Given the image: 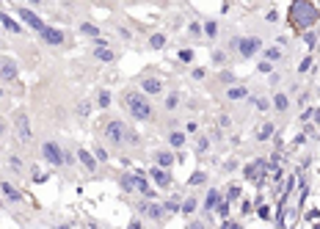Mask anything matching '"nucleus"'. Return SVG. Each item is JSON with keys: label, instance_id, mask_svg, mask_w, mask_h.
I'll return each instance as SVG.
<instances>
[{"label": "nucleus", "instance_id": "obj_1", "mask_svg": "<svg viewBox=\"0 0 320 229\" xmlns=\"http://www.w3.org/2000/svg\"><path fill=\"white\" fill-rule=\"evenodd\" d=\"M122 102H125L127 113H130L132 119H138V122H155V108H152V102H149V97H146L144 91L127 89L125 94H122Z\"/></svg>", "mask_w": 320, "mask_h": 229}, {"label": "nucleus", "instance_id": "obj_2", "mask_svg": "<svg viewBox=\"0 0 320 229\" xmlns=\"http://www.w3.org/2000/svg\"><path fill=\"white\" fill-rule=\"evenodd\" d=\"M287 17H290V25L301 33V31L312 28L315 22L320 20V11L315 8L312 0H292V3H290V11H287Z\"/></svg>", "mask_w": 320, "mask_h": 229}, {"label": "nucleus", "instance_id": "obj_3", "mask_svg": "<svg viewBox=\"0 0 320 229\" xmlns=\"http://www.w3.org/2000/svg\"><path fill=\"white\" fill-rule=\"evenodd\" d=\"M102 138H105V144L122 149V146L127 144V125L122 122V119H111V122L105 125V130H102Z\"/></svg>", "mask_w": 320, "mask_h": 229}, {"label": "nucleus", "instance_id": "obj_4", "mask_svg": "<svg viewBox=\"0 0 320 229\" xmlns=\"http://www.w3.org/2000/svg\"><path fill=\"white\" fill-rule=\"evenodd\" d=\"M232 47L237 50V56L240 58H251V56H257L259 50H262V39H259V36H240V39L232 42Z\"/></svg>", "mask_w": 320, "mask_h": 229}, {"label": "nucleus", "instance_id": "obj_5", "mask_svg": "<svg viewBox=\"0 0 320 229\" xmlns=\"http://www.w3.org/2000/svg\"><path fill=\"white\" fill-rule=\"evenodd\" d=\"M42 158H44V163H50L53 168L64 166V146L58 144V141H44L42 144Z\"/></svg>", "mask_w": 320, "mask_h": 229}, {"label": "nucleus", "instance_id": "obj_6", "mask_svg": "<svg viewBox=\"0 0 320 229\" xmlns=\"http://www.w3.org/2000/svg\"><path fill=\"white\" fill-rule=\"evenodd\" d=\"M138 213L146 215L149 221L160 224V218H166V204H158L155 199H141L138 201Z\"/></svg>", "mask_w": 320, "mask_h": 229}, {"label": "nucleus", "instance_id": "obj_7", "mask_svg": "<svg viewBox=\"0 0 320 229\" xmlns=\"http://www.w3.org/2000/svg\"><path fill=\"white\" fill-rule=\"evenodd\" d=\"M39 39H42L44 44H50V47H64V44H66V33H64L61 28H53V25H44V28L39 31Z\"/></svg>", "mask_w": 320, "mask_h": 229}, {"label": "nucleus", "instance_id": "obj_8", "mask_svg": "<svg viewBox=\"0 0 320 229\" xmlns=\"http://www.w3.org/2000/svg\"><path fill=\"white\" fill-rule=\"evenodd\" d=\"M17 17H20L22 22H25V25H28L31 31H36V33H39V31L44 28V25H47V22L42 20V17L36 14L33 8H28V6H17Z\"/></svg>", "mask_w": 320, "mask_h": 229}, {"label": "nucleus", "instance_id": "obj_9", "mask_svg": "<svg viewBox=\"0 0 320 229\" xmlns=\"http://www.w3.org/2000/svg\"><path fill=\"white\" fill-rule=\"evenodd\" d=\"M149 180H152V185L160 191V188H171L174 177H171V171H168V168H163V166H158V163H155V166L149 168Z\"/></svg>", "mask_w": 320, "mask_h": 229}, {"label": "nucleus", "instance_id": "obj_10", "mask_svg": "<svg viewBox=\"0 0 320 229\" xmlns=\"http://www.w3.org/2000/svg\"><path fill=\"white\" fill-rule=\"evenodd\" d=\"M14 127H17V138H20V144H28L33 132H31V122H28V113L25 111L14 113Z\"/></svg>", "mask_w": 320, "mask_h": 229}, {"label": "nucleus", "instance_id": "obj_11", "mask_svg": "<svg viewBox=\"0 0 320 229\" xmlns=\"http://www.w3.org/2000/svg\"><path fill=\"white\" fill-rule=\"evenodd\" d=\"M138 89L144 91L146 97H160L163 94V80L160 77H152V75H146L138 80Z\"/></svg>", "mask_w": 320, "mask_h": 229}, {"label": "nucleus", "instance_id": "obj_12", "mask_svg": "<svg viewBox=\"0 0 320 229\" xmlns=\"http://www.w3.org/2000/svg\"><path fill=\"white\" fill-rule=\"evenodd\" d=\"M77 163L86 168V171H97L99 168V160H97V155L91 152V149H86V146H77Z\"/></svg>", "mask_w": 320, "mask_h": 229}, {"label": "nucleus", "instance_id": "obj_13", "mask_svg": "<svg viewBox=\"0 0 320 229\" xmlns=\"http://www.w3.org/2000/svg\"><path fill=\"white\" fill-rule=\"evenodd\" d=\"M0 196H3L6 201H11V204H20V201L25 199V196H22V191H17L14 182H8V180L0 182Z\"/></svg>", "mask_w": 320, "mask_h": 229}, {"label": "nucleus", "instance_id": "obj_14", "mask_svg": "<svg viewBox=\"0 0 320 229\" xmlns=\"http://www.w3.org/2000/svg\"><path fill=\"white\" fill-rule=\"evenodd\" d=\"M91 56L97 58V61H102V64H116V58H119V53H113L108 44H94V50H91Z\"/></svg>", "mask_w": 320, "mask_h": 229}, {"label": "nucleus", "instance_id": "obj_15", "mask_svg": "<svg viewBox=\"0 0 320 229\" xmlns=\"http://www.w3.org/2000/svg\"><path fill=\"white\" fill-rule=\"evenodd\" d=\"M17 64L11 58H0V80H6V83H14L17 80Z\"/></svg>", "mask_w": 320, "mask_h": 229}, {"label": "nucleus", "instance_id": "obj_16", "mask_svg": "<svg viewBox=\"0 0 320 229\" xmlns=\"http://www.w3.org/2000/svg\"><path fill=\"white\" fill-rule=\"evenodd\" d=\"M155 163H158V166H163V168H171L177 163V155H174V149H171V146H168V149H155Z\"/></svg>", "mask_w": 320, "mask_h": 229}, {"label": "nucleus", "instance_id": "obj_17", "mask_svg": "<svg viewBox=\"0 0 320 229\" xmlns=\"http://www.w3.org/2000/svg\"><path fill=\"white\" fill-rule=\"evenodd\" d=\"M119 185H122V191L125 194H135L138 191V171H127L119 177Z\"/></svg>", "mask_w": 320, "mask_h": 229}, {"label": "nucleus", "instance_id": "obj_18", "mask_svg": "<svg viewBox=\"0 0 320 229\" xmlns=\"http://www.w3.org/2000/svg\"><path fill=\"white\" fill-rule=\"evenodd\" d=\"M265 168H268V160H265V158H259V160H254V163H249V166L243 168V174L249 177V180H259Z\"/></svg>", "mask_w": 320, "mask_h": 229}, {"label": "nucleus", "instance_id": "obj_19", "mask_svg": "<svg viewBox=\"0 0 320 229\" xmlns=\"http://www.w3.org/2000/svg\"><path fill=\"white\" fill-rule=\"evenodd\" d=\"M166 141L174 152H180V149H185V144H188V135H185V130H171Z\"/></svg>", "mask_w": 320, "mask_h": 229}, {"label": "nucleus", "instance_id": "obj_20", "mask_svg": "<svg viewBox=\"0 0 320 229\" xmlns=\"http://www.w3.org/2000/svg\"><path fill=\"white\" fill-rule=\"evenodd\" d=\"M218 201H221V191H218V188H210L207 196H204V201H202V210L204 213H213Z\"/></svg>", "mask_w": 320, "mask_h": 229}, {"label": "nucleus", "instance_id": "obj_21", "mask_svg": "<svg viewBox=\"0 0 320 229\" xmlns=\"http://www.w3.org/2000/svg\"><path fill=\"white\" fill-rule=\"evenodd\" d=\"M273 135H276V125H273L271 119H265L262 125H259V130H257V141H262V144H265V141H271Z\"/></svg>", "mask_w": 320, "mask_h": 229}, {"label": "nucleus", "instance_id": "obj_22", "mask_svg": "<svg viewBox=\"0 0 320 229\" xmlns=\"http://www.w3.org/2000/svg\"><path fill=\"white\" fill-rule=\"evenodd\" d=\"M246 97H251L246 86H235V83L226 86V99H232V102H240V99H246Z\"/></svg>", "mask_w": 320, "mask_h": 229}, {"label": "nucleus", "instance_id": "obj_23", "mask_svg": "<svg viewBox=\"0 0 320 229\" xmlns=\"http://www.w3.org/2000/svg\"><path fill=\"white\" fill-rule=\"evenodd\" d=\"M273 108H276L279 113L290 111V94H285V91H276V94H273Z\"/></svg>", "mask_w": 320, "mask_h": 229}, {"label": "nucleus", "instance_id": "obj_24", "mask_svg": "<svg viewBox=\"0 0 320 229\" xmlns=\"http://www.w3.org/2000/svg\"><path fill=\"white\" fill-rule=\"evenodd\" d=\"M196 210H199V199H196V196L182 199V204H180V213H182V215H193Z\"/></svg>", "mask_w": 320, "mask_h": 229}, {"label": "nucleus", "instance_id": "obj_25", "mask_svg": "<svg viewBox=\"0 0 320 229\" xmlns=\"http://www.w3.org/2000/svg\"><path fill=\"white\" fill-rule=\"evenodd\" d=\"M180 102H182V94L180 91H171V94H166V99H163V108H166V111H177Z\"/></svg>", "mask_w": 320, "mask_h": 229}, {"label": "nucleus", "instance_id": "obj_26", "mask_svg": "<svg viewBox=\"0 0 320 229\" xmlns=\"http://www.w3.org/2000/svg\"><path fill=\"white\" fill-rule=\"evenodd\" d=\"M259 53H262L265 61H271V64H276L279 58H282V47H276V44H273V47H262Z\"/></svg>", "mask_w": 320, "mask_h": 229}, {"label": "nucleus", "instance_id": "obj_27", "mask_svg": "<svg viewBox=\"0 0 320 229\" xmlns=\"http://www.w3.org/2000/svg\"><path fill=\"white\" fill-rule=\"evenodd\" d=\"M111 102H113V94L108 89H99L97 91V108H102V111H105V108H111Z\"/></svg>", "mask_w": 320, "mask_h": 229}, {"label": "nucleus", "instance_id": "obj_28", "mask_svg": "<svg viewBox=\"0 0 320 229\" xmlns=\"http://www.w3.org/2000/svg\"><path fill=\"white\" fill-rule=\"evenodd\" d=\"M0 22H3V25L8 28V33H22V25H17V22L11 20V17L6 14V11H0Z\"/></svg>", "mask_w": 320, "mask_h": 229}, {"label": "nucleus", "instance_id": "obj_29", "mask_svg": "<svg viewBox=\"0 0 320 229\" xmlns=\"http://www.w3.org/2000/svg\"><path fill=\"white\" fill-rule=\"evenodd\" d=\"M166 42H168L166 33H152V36H149V47H152V50H163V47H166Z\"/></svg>", "mask_w": 320, "mask_h": 229}, {"label": "nucleus", "instance_id": "obj_30", "mask_svg": "<svg viewBox=\"0 0 320 229\" xmlns=\"http://www.w3.org/2000/svg\"><path fill=\"white\" fill-rule=\"evenodd\" d=\"M8 171H14V174H22V171H25L20 155H8Z\"/></svg>", "mask_w": 320, "mask_h": 229}, {"label": "nucleus", "instance_id": "obj_31", "mask_svg": "<svg viewBox=\"0 0 320 229\" xmlns=\"http://www.w3.org/2000/svg\"><path fill=\"white\" fill-rule=\"evenodd\" d=\"M80 33L89 36V39H94V42L99 39V28L97 25H91V22H83V25H80Z\"/></svg>", "mask_w": 320, "mask_h": 229}, {"label": "nucleus", "instance_id": "obj_32", "mask_svg": "<svg viewBox=\"0 0 320 229\" xmlns=\"http://www.w3.org/2000/svg\"><path fill=\"white\" fill-rule=\"evenodd\" d=\"M204 36H207V39H216L218 36V20H204Z\"/></svg>", "mask_w": 320, "mask_h": 229}, {"label": "nucleus", "instance_id": "obj_33", "mask_svg": "<svg viewBox=\"0 0 320 229\" xmlns=\"http://www.w3.org/2000/svg\"><path fill=\"white\" fill-rule=\"evenodd\" d=\"M229 210H232V201H229V199H221V201L216 204V213L221 215V218H229Z\"/></svg>", "mask_w": 320, "mask_h": 229}, {"label": "nucleus", "instance_id": "obj_34", "mask_svg": "<svg viewBox=\"0 0 320 229\" xmlns=\"http://www.w3.org/2000/svg\"><path fill=\"white\" fill-rule=\"evenodd\" d=\"M218 80H221L224 86H232V83H237L235 72H229V69H221V72H218Z\"/></svg>", "mask_w": 320, "mask_h": 229}, {"label": "nucleus", "instance_id": "obj_35", "mask_svg": "<svg viewBox=\"0 0 320 229\" xmlns=\"http://www.w3.org/2000/svg\"><path fill=\"white\" fill-rule=\"evenodd\" d=\"M202 182H207V171H196V174H191L188 185H191V188H196V185H202Z\"/></svg>", "mask_w": 320, "mask_h": 229}, {"label": "nucleus", "instance_id": "obj_36", "mask_svg": "<svg viewBox=\"0 0 320 229\" xmlns=\"http://www.w3.org/2000/svg\"><path fill=\"white\" fill-rule=\"evenodd\" d=\"M196 149H199V152H210V138L207 135H199V138H196Z\"/></svg>", "mask_w": 320, "mask_h": 229}, {"label": "nucleus", "instance_id": "obj_37", "mask_svg": "<svg viewBox=\"0 0 320 229\" xmlns=\"http://www.w3.org/2000/svg\"><path fill=\"white\" fill-rule=\"evenodd\" d=\"M94 155H97L99 163H108V149H105L102 144H94Z\"/></svg>", "mask_w": 320, "mask_h": 229}, {"label": "nucleus", "instance_id": "obj_38", "mask_svg": "<svg viewBox=\"0 0 320 229\" xmlns=\"http://www.w3.org/2000/svg\"><path fill=\"white\" fill-rule=\"evenodd\" d=\"M163 204H166V213H180V204H182V201H180V199H177V196H174V199L163 201Z\"/></svg>", "mask_w": 320, "mask_h": 229}, {"label": "nucleus", "instance_id": "obj_39", "mask_svg": "<svg viewBox=\"0 0 320 229\" xmlns=\"http://www.w3.org/2000/svg\"><path fill=\"white\" fill-rule=\"evenodd\" d=\"M177 58H180L182 64H191V61H193V50H191V47L180 50V53H177Z\"/></svg>", "mask_w": 320, "mask_h": 229}, {"label": "nucleus", "instance_id": "obj_40", "mask_svg": "<svg viewBox=\"0 0 320 229\" xmlns=\"http://www.w3.org/2000/svg\"><path fill=\"white\" fill-rule=\"evenodd\" d=\"M188 33H191V36H196V39H199V36H204L202 22H191V25H188Z\"/></svg>", "mask_w": 320, "mask_h": 229}, {"label": "nucleus", "instance_id": "obj_41", "mask_svg": "<svg viewBox=\"0 0 320 229\" xmlns=\"http://www.w3.org/2000/svg\"><path fill=\"white\" fill-rule=\"evenodd\" d=\"M191 77H193L196 83H199V80H204V77H207V69H204V66H193V72H191Z\"/></svg>", "mask_w": 320, "mask_h": 229}, {"label": "nucleus", "instance_id": "obj_42", "mask_svg": "<svg viewBox=\"0 0 320 229\" xmlns=\"http://www.w3.org/2000/svg\"><path fill=\"white\" fill-rule=\"evenodd\" d=\"M240 194H243V191H240V185H229V191H226V199L235 201V199H240Z\"/></svg>", "mask_w": 320, "mask_h": 229}, {"label": "nucleus", "instance_id": "obj_43", "mask_svg": "<svg viewBox=\"0 0 320 229\" xmlns=\"http://www.w3.org/2000/svg\"><path fill=\"white\" fill-rule=\"evenodd\" d=\"M257 215H259V218H262V221H271V207H268V204H259Z\"/></svg>", "mask_w": 320, "mask_h": 229}, {"label": "nucleus", "instance_id": "obj_44", "mask_svg": "<svg viewBox=\"0 0 320 229\" xmlns=\"http://www.w3.org/2000/svg\"><path fill=\"white\" fill-rule=\"evenodd\" d=\"M218 127H221V130H229V127H232V119H229V116H218Z\"/></svg>", "mask_w": 320, "mask_h": 229}, {"label": "nucleus", "instance_id": "obj_45", "mask_svg": "<svg viewBox=\"0 0 320 229\" xmlns=\"http://www.w3.org/2000/svg\"><path fill=\"white\" fill-rule=\"evenodd\" d=\"M127 144H130V146H138V144H141V135H135V132L127 130Z\"/></svg>", "mask_w": 320, "mask_h": 229}, {"label": "nucleus", "instance_id": "obj_46", "mask_svg": "<svg viewBox=\"0 0 320 229\" xmlns=\"http://www.w3.org/2000/svg\"><path fill=\"white\" fill-rule=\"evenodd\" d=\"M309 66H312V56H306L304 61H301V66H298V72H306L309 69Z\"/></svg>", "mask_w": 320, "mask_h": 229}, {"label": "nucleus", "instance_id": "obj_47", "mask_svg": "<svg viewBox=\"0 0 320 229\" xmlns=\"http://www.w3.org/2000/svg\"><path fill=\"white\" fill-rule=\"evenodd\" d=\"M240 213H243V215H249V213H251V201H249V199L240 201Z\"/></svg>", "mask_w": 320, "mask_h": 229}, {"label": "nucleus", "instance_id": "obj_48", "mask_svg": "<svg viewBox=\"0 0 320 229\" xmlns=\"http://www.w3.org/2000/svg\"><path fill=\"white\" fill-rule=\"evenodd\" d=\"M254 105H257L259 111H268V108H271V102H268V99H254Z\"/></svg>", "mask_w": 320, "mask_h": 229}, {"label": "nucleus", "instance_id": "obj_49", "mask_svg": "<svg viewBox=\"0 0 320 229\" xmlns=\"http://www.w3.org/2000/svg\"><path fill=\"white\" fill-rule=\"evenodd\" d=\"M89 108H91V102H89V99H83V102H80V108H77V111H80V116H86V113H89Z\"/></svg>", "mask_w": 320, "mask_h": 229}, {"label": "nucleus", "instance_id": "obj_50", "mask_svg": "<svg viewBox=\"0 0 320 229\" xmlns=\"http://www.w3.org/2000/svg\"><path fill=\"white\" fill-rule=\"evenodd\" d=\"M259 72H273V64L271 61H262V64H259Z\"/></svg>", "mask_w": 320, "mask_h": 229}, {"label": "nucleus", "instance_id": "obj_51", "mask_svg": "<svg viewBox=\"0 0 320 229\" xmlns=\"http://www.w3.org/2000/svg\"><path fill=\"white\" fill-rule=\"evenodd\" d=\"M213 61H216V64H224V50H216V53H213Z\"/></svg>", "mask_w": 320, "mask_h": 229}, {"label": "nucleus", "instance_id": "obj_52", "mask_svg": "<svg viewBox=\"0 0 320 229\" xmlns=\"http://www.w3.org/2000/svg\"><path fill=\"white\" fill-rule=\"evenodd\" d=\"M237 168V160H226V166H224V171H235Z\"/></svg>", "mask_w": 320, "mask_h": 229}, {"label": "nucleus", "instance_id": "obj_53", "mask_svg": "<svg viewBox=\"0 0 320 229\" xmlns=\"http://www.w3.org/2000/svg\"><path fill=\"white\" fill-rule=\"evenodd\" d=\"M119 36H122V39L127 42V39H130V31H127V28H119Z\"/></svg>", "mask_w": 320, "mask_h": 229}, {"label": "nucleus", "instance_id": "obj_54", "mask_svg": "<svg viewBox=\"0 0 320 229\" xmlns=\"http://www.w3.org/2000/svg\"><path fill=\"white\" fill-rule=\"evenodd\" d=\"M130 229H141V218H132V221H130Z\"/></svg>", "mask_w": 320, "mask_h": 229}, {"label": "nucleus", "instance_id": "obj_55", "mask_svg": "<svg viewBox=\"0 0 320 229\" xmlns=\"http://www.w3.org/2000/svg\"><path fill=\"white\" fill-rule=\"evenodd\" d=\"M3 135H6V122L0 119V138H3Z\"/></svg>", "mask_w": 320, "mask_h": 229}, {"label": "nucleus", "instance_id": "obj_56", "mask_svg": "<svg viewBox=\"0 0 320 229\" xmlns=\"http://www.w3.org/2000/svg\"><path fill=\"white\" fill-rule=\"evenodd\" d=\"M28 3H31V6H36V3H42V0H28Z\"/></svg>", "mask_w": 320, "mask_h": 229}, {"label": "nucleus", "instance_id": "obj_57", "mask_svg": "<svg viewBox=\"0 0 320 229\" xmlns=\"http://www.w3.org/2000/svg\"><path fill=\"white\" fill-rule=\"evenodd\" d=\"M3 97H6V91H3V89H0V99H3Z\"/></svg>", "mask_w": 320, "mask_h": 229}]
</instances>
